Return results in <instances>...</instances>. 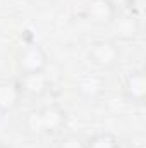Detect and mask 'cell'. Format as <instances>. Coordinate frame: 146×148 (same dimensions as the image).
Segmentation results:
<instances>
[{
	"label": "cell",
	"mask_w": 146,
	"mask_h": 148,
	"mask_svg": "<svg viewBox=\"0 0 146 148\" xmlns=\"http://www.w3.org/2000/svg\"><path fill=\"white\" fill-rule=\"evenodd\" d=\"M24 131L33 136H53L65 129L67 112L57 103L41 105L29 110L23 119Z\"/></svg>",
	"instance_id": "cell-1"
},
{
	"label": "cell",
	"mask_w": 146,
	"mask_h": 148,
	"mask_svg": "<svg viewBox=\"0 0 146 148\" xmlns=\"http://www.w3.org/2000/svg\"><path fill=\"white\" fill-rule=\"evenodd\" d=\"M50 57L40 43H26L16 57V69L19 76L46 73Z\"/></svg>",
	"instance_id": "cell-2"
},
{
	"label": "cell",
	"mask_w": 146,
	"mask_h": 148,
	"mask_svg": "<svg viewBox=\"0 0 146 148\" xmlns=\"http://www.w3.org/2000/svg\"><path fill=\"white\" fill-rule=\"evenodd\" d=\"M120 57H122V52L119 43L108 38L96 40L88 48V60L96 69H102V71H110L117 67L120 62Z\"/></svg>",
	"instance_id": "cell-3"
},
{
	"label": "cell",
	"mask_w": 146,
	"mask_h": 148,
	"mask_svg": "<svg viewBox=\"0 0 146 148\" xmlns=\"http://www.w3.org/2000/svg\"><path fill=\"white\" fill-rule=\"evenodd\" d=\"M122 98L132 105H143L146 100V74L143 69H134L126 74L120 86Z\"/></svg>",
	"instance_id": "cell-4"
},
{
	"label": "cell",
	"mask_w": 146,
	"mask_h": 148,
	"mask_svg": "<svg viewBox=\"0 0 146 148\" xmlns=\"http://www.w3.org/2000/svg\"><path fill=\"white\" fill-rule=\"evenodd\" d=\"M117 16L119 12L108 3V0H88L83 9V17L96 26H110Z\"/></svg>",
	"instance_id": "cell-5"
},
{
	"label": "cell",
	"mask_w": 146,
	"mask_h": 148,
	"mask_svg": "<svg viewBox=\"0 0 146 148\" xmlns=\"http://www.w3.org/2000/svg\"><path fill=\"white\" fill-rule=\"evenodd\" d=\"M17 81H19V86L23 90V95L29 97V98H41L52 88V79L48 77L46 73L17 76Z\"/></svg>",
	"instance_id": "cell-6"
},
{
	"label": "cell",
	"mask_w": 146,
	"mask_h": 148,
	"mask_svg": "<svg viewBox=\"0 0 146 148\" xmlns=\"http://www.w3.org/2000/svg\"><path fill=\"white\" fill-rule=\"evenodd\" d=\"M23 98H24V95H23V90H21L17 79L0 83V114L2 115L14 112L21 105Z\"/></svg>",
	"instance_id": "cell-7"
},
{
	"label": "cell",
	"mask_w": 146,
	"mask_h": 148,
	"mask_svg": "<svg viewBox=\"0 0 146 148\" xmlns=\"http://www.w3.org/2000/svg\"><path fill=\"white\" fill-rule=\"evenodd\" d=\"M103 88H105V81L102 76H96V74L83 76L76 84V90L84 98H96L103 91Z\"/></svg>",
	"instance_id": "cell-8"
},
{
	"label": "cell",
	"mask_w": 146,
	"mask_h": 148,
	"mask_svg": "<svg viewBox=\"0 0 146 148\" xmlns=\"http://www.w3.org/2000/svg\"><path fill=\"white\" fill-rule=\"evenodd\" d=\"M112 24H117V31L120 33V36L126 38V40L136 38V35L139 33V23H138V19L132 14L124 16V17H120V14H119L117 19Z\"/></svg>",
	"instance_id": "cell-9"
},
{
	"label": "cell",
	"mask_w": 146,
	"mask_h": 148,
	"mask_svg": "<svg viewBox=\"0 0 146 148\" xmlns=\"http://www.w3.org/2000/svg\"><path fill=\"white\" fill-rule=\"evenodd\" d=\"M119 145H120V140L108 131L96 133L84 141V148H119Z\"/></svg>",
	"instance_id": "cell-10"
},
{
	"label": "cell",
	"mask_w": 146,
	"mask_h": 148,
	"mask_svg": "<svg viewBox=\"0 0 146 148\" xmlns=\"http://www.w3.org/2000/svg\"><path fill=\"white\" fill-rule=\"evenodd\" d=\"M55 148H84V140L81 136L74 134V133H69V134H64L59 140Z\"/></svg>",
	"instance_id": "cell-11"
},
{
	"label": "cell",
	"mask_w": 146,
	"mask_h": 148,
	"mask_svg": "<svg viewBox=\"0 0 146 148\" xmlns=\"http://www.w3.org/2000/svg\"><path fill=\"white\" fill-rule=\"evenodd\" d=\"M108 3L119 14H124V12H131L134 9L136 0H108Z\"/></svg>",
	"instance_id": "cell-12"
},
{
	"label": "cell",
	"mask_w": 146,
	"mask_h": 148,
	"mask_svg": "<svg viewBox=\"0 0 146 148\" xmlns=\"http://www.w3.org/2000/svg\"><path fill=\"white\" fill-rule=\"evenodd\" d=\"M33 7H38V9H46V7H52L57 3V0H28Z\"/></svg>",
	"instance_id": "cell-13"
},
{
	"label": "cell",
	"mask_w": 146,
	"mask_h": 148,
	"mask_svg": "<svg viewBox=\"0 0 146 148\" xmlns=\"http://www.w3.org/2000/svg\"><path fill=\"white\" fill-rule=\"evenodd\" d=\"M119 148H132V147H131V145H127V143H122V141H120Z\"/></svg>",
	"instance_id": "cell-14"
},
{
	"label": "cell",
	"mask_w": 146,
	"mask_h": 148,
	"mask_svg": "<svg viewBox=\"0 0 146 148\" xmlns=\"http://www.w3.org/2000/svg\"><path fill=\"white\" fill-rule=\"evenodd\" d=\"M0 148H14V147H10V145H3V143H2V145H0Z\"/></svg>",
	"instance_id": "cell-15"
}]
</instances>
